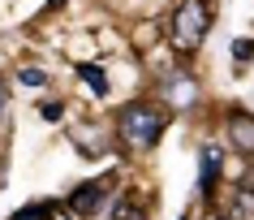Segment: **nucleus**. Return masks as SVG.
<instances>
[{"label": "nucleus", "mask_w": 254, "mask_h": 220, "mask_svg": "<svg viewBox=\"0 0 254 220\" xmlns=\"http://www.w3.org/2000/svg\"><path fill=\"white\" fill-rule=\"evenodd\" d=\"M104 186L108 181H86V186H78V190H73V199H69V207H73V212H95V207H99V199H104Z\"/></svg>", "instance_id": "obj_6"}, {"label": "nucleus", "mask_w": 254, "mask_h": 220, "mask_svg": "<svg viewBox=\"0 0 254 220\" xmlns=\"http://www.w3.org/2000/svg\"><path fill=\"white\" fill-rule=\"evenodd\" d=\"M52 216H56V203H48V199H43V203H26V207H17L9 220H52Z\"/></svg>", "instance_id": "obj_7"}, {"label": "nucleus", "mask_w": 254, "mask_h": 220, "mask_svg": "<svg viewBox=\"0 0 254 220\" xmlns=\"http://www.w3.org/2000/svg\"><path fill=\"white\" fill-rule=\"evenodd\" d=\"M17 82H22V86H43V82H48V73L30 65V69H22V73H17Z\"/></svg>", "instance_id": "obj_9"}, {"label": "nucleus", "mask_w": 254, "mask_h": 220, "mask_svg": "<svg viewBox=\"0 0 254 220\" xmlns=\"http://www.w3.org/2000/svg\"><path fill=\"white\" fill-rule=\"evenodd\" d=\"M220 220H228V216H220Z\"/></svg>", "instance_id": "obj_14"}, {"label": "nucleus", "mask_w": 254, "mask_h": 220, "mask_svg": "<svg viewBox=\"0 0 254 220\" xmlns=\"http://www.w3.org/2000/svg\"><path fill=\"white\" fill-rule=\"evenodd\" d=\"M211 30V4L207 0H181V9L173 13V43L177 52H194Z\"/></svg>", "instance_id": "obj_2"}, {"label": "nucleus", "mask_w": 254, "mask_h": 220, "mask_svg": "<svg viewBox=\"0 0 254 220\" xmlns=\"http://www.w3.org/2000/svg\"><path fill=\"white\" fill-rule=\"evenodd\" d=\"M4 108H9V91H4V82H0V121H4Z\"/></svg>", "instance_id": "obj_13"}, {"label": "nucleus", "mask_w": 254, "mask_h": 220, "mask_svg": "<svg viewBox=\"0 0 254 220\" xmlns=\"http://www.w3.org/2000/svg\"><path fill=\"white\" fill-rule=\"evenodd\" d=\"M78 78L91 86L95 95H108V78H104V69H99V65H78Z\"/></svg>", "instance_id": "obj_8"}, {"label": "nucleus", "mask_w": 254, "mask_h": 220, "mask_svg": "<svg viewBox=\"0 0 254 220\" xmlns=\"http://www.w3.org/2000/svg\"><path fill=\"white\" fill-rule=\"evenodd\" d=\"M220 168H224V155L220 147H202V173H198V190L202 199H211L215 186H220Z\"/></svg>", "instance_id": "obj_3"}, {"label": "nucleus", "mask_w": 254, "mask_h": 220, "mask_svg": "<svg viewBox=\"0 0 254 220\" xmlns=\"http://www.w3.org/2000/svg\"><path fill=\"white\" fill-rule=\"evenodd\" d=\"M164 91H168V99H173L177 108H186V104H194V95H198V82H194L190 73H173V78L164 82Z\"/></svg>", "instance_id": "obj_5"}, {"label": "nucleus", "mask_w": 254, "mask_h": 220, "mask_svg": "<svg viewBox=\"0 0 254 220\" xmlns=\"http://www.w3.org/2000/svg\"><path fill=\"white\" fill-rule=\"evenodd\" d=\"M233 56L237 61H254V39H237L233 43Z\"/></svg>", "instance_id": "obj_11"}, {"label": "nucleus", "mask_w": 254, "mask_h": 220, "mask_svg": "<svg viewBox=\"0 0 254 220\" xmlns=\"http://www.w3.org/2000/svg\"><path fill=\"white\" fill-rule=\"evenodd\" d=\"M164 125H168V117H164L155 104H125V108L117 112V130H121V138H125L134 151H151V147L160 143Z\"/></svg>", "instance_id": "obj_1"}, {"label": "nucleus", "mask_w": 254, "mask_h": 220, "mask_svg": "<svg viewBox=\"0 0 254 220\" xmlns=\"http://www.w3.org/2000/svg\"><path fill=\"white\" fill-rule=\"evenodd\" d=\"M228 138L237 151H254V117L250 112H233L228 117Z\"/></svg>", "instance_id": "obj_4"}, {"label": "nucleus", "mask_w": 254, "mask_h": 220, "mask_svg": "<svg viewBox=\"0 0 254 220\" xmlns=\"http://www.w3.org/2000/svg\"><path fill=\"white\" fill-rule=\"evenodd\" d=\"M43 121H61V104H43Z\"/></svg>", "instance_id": "obj_12"}, {"label": "nucleus", "mask_w": 254, "mask_h": 220, "mask_svg": "<svg viewBox=\"0 0 254 220\" xmlns=\"http://www.w3.org/2000/svg\"><path fill=\"white\" fill-rule=\"evenodd\" d=\"M112 220H147V216H142V212H138L134 203H121L117 212H112Z\"/></svg>", "instance_id": "obj_10"}]
</instances>
